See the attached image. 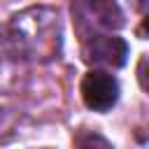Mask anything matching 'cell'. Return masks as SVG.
Returning a JSON list of instances; mask_svg holds the SVG:
<instances>
[{"mask_svg": "<svg viewBox=\"0 0 149 149\" xmlns=\"http://www.w3.org/2000/svg\"><path fill=\"white\" fill-rule=\"evenodd\" d=\"M91 61L95 63H107L114 68H121L126 63L128 56V47L121 37H98L91 42V51H88Z\"/></svg>", "mask_w": 149, "mask_h": 149, "instance_id": "obj_2", "label": "cell"}, {"mask_svg": "<svg viewBox=\"0 0 149 149\" xmlns=\"http://www.w3.org/2000/svg\"><path fill=\"white\" fill-rule=\"evenodd\" d=\"M81 98L88 109L107 112L119 100V84L112 74H107L102 70H91L81 79Z\"/></svg>", "mask_w": 149, "mask_h": 149, "instance_id": "obj_1", "label": "cell"}]
</instances>
